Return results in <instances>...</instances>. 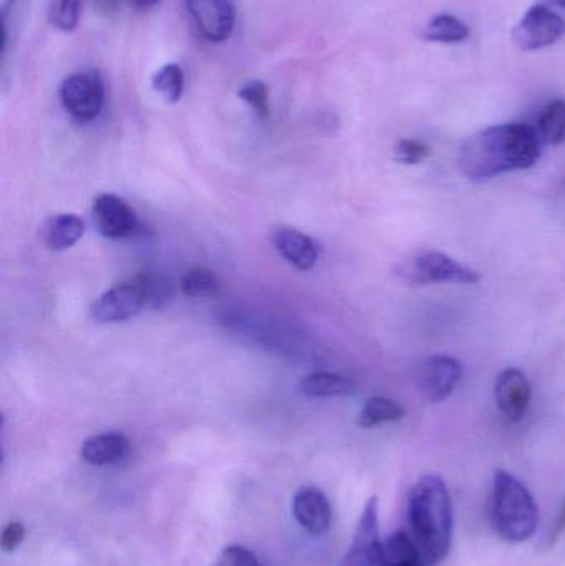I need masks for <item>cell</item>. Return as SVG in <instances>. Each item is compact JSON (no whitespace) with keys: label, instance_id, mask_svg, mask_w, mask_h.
I'll return each mask as SVG.
<instances>
[{"label":"cell","instance_id":"10","mask_svg":"<svg viewBox=\"0 0 565 566\" xmlns=\"http://www.w3.org/2000/svg\"><path fill=\"white\" fill-rule=\"evenodd\" d=\"M186 9L209 42H224L234 30L236 10L231 0H186Z\"/></svg>","mask_w":565,"mask_h":566},{"label":"cell","instance_id":"27","mask_svg":"<svg viewBox=\"0 0 565 566\" xmlns=\"http://www.w3.org/2000/svg\"><path fill=\"white\" fill-rule=\"evenodd\" d=\"M212 566H262L251 551L241 545H229Z\"/></svg>","mask_w":565,"mask_h":566},{"label":"cell","instance_id":"20","mask_svg":"<svg viewBox=\"0 0 565 566\" xmlns=\"http://www.w3.org/2000/svg\"><path fill=\"white\" fill-rule=\"evenodd\" d=\"M425 40L437 43H460L470 36V27L450 13H440L427 23Z\"/></svg>","mask_w":565,"mask_h":566},{"label":"cell","instance_id":"18","mask_svg":"<svg viewBox=\"0 0 565 566\" xmlns=\"http://www.w3.org/2000/svg\"><path fill=\"white\" fill-rule=\"evenodd\" d=\"M385 566H427L420 548L407 532H395L384 541Z\"/></svg>","mask_w":565,"mask_h":566},{"label":"cell","instance_id":"6","mask_svg":"<svg viewBox=\"0 0 565 566\" xmlns=\"http://www.w3.org/2000/svg\"><path fill=\"white\" fill-rule=\"evenodd\" d=\"M63 109L75 122L90 123L102 113L105 103V83L95 70L76 72L63 80L59 90Z\"/></svg>","mask_w":565,"mask_h":566},{"label":"cell","instance_id":"30","mask_svg":"<svg viewBox=\"0 0 565 566\" xmlns=\"http://www.w3.org/2000/svg\"><path fill=\"white\" fill-rule=\"evenodd\" d=\"M133 2H135V6L139 7V9H151L159 0H133Z\"/></svg>","mask_w":565,"mask_h":566},{"label":"cell","instance_id":"26","mask_svg":"<svg viewBox=\"0 0 565 566\" xmlns=\"http://www.w3.org/2000/svg\"><path fill=\"white\" fill-rule=\"evenodd\" d=\"M431 155L430 146L420 139H400L395 145V159L400 165L415 166L423 163Z\"/></svg>","mask_w":565,"mask_h":566},{"label":"cell","instance_id":"14","mask_svg":"<svg viewBox=\"0 0 565 566\" xmlns=\"http://www.w3.org/2000/svg\"><path fill=\"white\" fill-rule=\"evenodd\" d=\"M272 245L284 261L299 271H311L318 259L317 244L297 229L278 228L272 231Z\"/></svg>","mask_w":565,"mask_h":566},{"label":"cell","instance_id":"12","mask_svg":"<svg viewBox=\"0 0 565 566\" xmlns=\"http://www.w3.org/2000/svg\"><path fill=\"white\" fill-rule=\"evenodd\" d=\"M494 396L506 419L517 422L530 409L533 386L521 369L506 368L498 375Z\"/></svg>","mask_w":565,"mask_h":566},{"label":"cell","instance_id":"21","mask_svg":"<svg viewBox=\"0 0 565 566\" xmlns=\"http://www.w3.org/2000/svg\"><path fill=\"white\" fill-rule=\"evenodd\" d=\"M537 133L541 142L546 145H561L565 139V102L564 99H554L547 103L546 108L541 113L537 122Z\"/></svg>","mask_w":565,"mask_h":566},{"label":"cell","instance_id":"24","mask_svg":"<svg viewBox=\"0 0 565 566\" xmlns=\"http://www.w3.org/2000/svg\"><path fill=\"white\" fill-rule=\"evenodd\" d=\"M82 17V0H50L49 20L62 32H73Z\"/></svg>","mask_w":565,"mask_h":566},{"label":"cell","instance_id":"19","mask_svg":"<svg viewBox=\"0 0 565 566\" xmlns=\"http://www.w3.org/2000/svg\"><path fill=\"white\" fill-rule=\"evenodd\" d=\"M404 406L398 405L397 401L384 396H375L368 399L358 415V426L364 429L377 428V426L387 424V422L401 421L405 418Z\"/></svg>","mask_w":565,"mask_h":566},{"label":"cell","instance_id":"2","mask_svg":"<svg viewBox=\"0 0 565 566\" xmlns=\"http://www.w3.org/2000/svg\"><path fill=\"white\" fill-rule=\"evenodd\" d=\"M408 521L414 541L428 565L441 564L453 544V502L447 482L423 475L408 494Z\"/></svg>","mask_w":565,"mask_h":566},{"label":"cell","instance_id":"9","mask_svg":"<svg viewBox=\"0 0 565 566\" xmlns=\"http://www.w3.org/2000/svg\"><path fill=\"white\" fill-rule=\"evenodd\" d=\"M463 368L453 356L431 355L421 359L417 368V386L428 402H441L453 395L460 385Z\"/></svg>","mask_w":565,"mask_h":566},{"label":"cell","instance_id":"16","mask_svg":"<svg viewBox=\"0 0 565 566\" xmlns=\"http://www.w3.org/2000/svg\"><path fill=\"white\" fill-rule=\"evenodd\" d=\"M129 441L122 432H103L86 439L82 446V458L88 464L113 465L122 462L128 455Z\"/></svg>","mask_w":565,"mask_h":566},{"label":"cell","instance_id":"28","mask_svg":"<svg viewBox=\"0 0 565 566\" xmlns=\"http://www.w3.org/2000/svg\"><path fill=\"white\" fill-rule=\"evenodd\" d=\"M23 538H25V527L20 522H10L0 535V547L6 554H12L13 551L20 547Z\"/></svg>","mask_w":565,"mask_h":566},{"label":"cell","instance_id":"3","mask_svg":"<svg viewBox=\"0 0 565 566\" xmlns=\"http://www.w3.org/2000/svg\"><path fill=\"white\" fill-rule=\"evenodd\" d=\"M491 522L508 544H523L533 538L540 525V509L523 482L510 472L496 471L491 492Z\"/></svg>","mask_w":565,"mask_h":566},{"label":"cell","instance_id":"11","mask_svg":"<svg viewBox=\"0 0 565 566\" xmlns=\"http://www.w3.org/2000/svg\"><path fill=\"white\" fill-rule=\"evenodd\" d=\"M92 216L93 224L103 238H128L138 226L135 211L118 196L100 195L93 202Z\"/></svg>","mask_w":565,"mask_h":566},{"label":"cell","instance_id":"5","mask_svg":"<svg viewBox=\"0 0 565 566\" xmlns=\"http://www.w3.org/2000/svg\"><path fill=\"white\" fill-rule=\"evenodd\" d=\"M153 296V277L146 272L106 290L92 305V316L100 323L125 322L138 315Z\"/></svg>","mask_w":565,"mask_h":566},{"label":"cell","instance_id":"1","mask_svg":"<svg viewBox=\"0 0 565 566\" xmlns=\"http://www.w3.org/2000/svg\"><path fill=\"white\" fill-rule=\"evenodd\" d=\"M540 158L537 129L526 123H506L470 136L458 153V166L471 181H488L533 168Z\"/></svg>","mask_w":565,"mask_h":566},{"label":"cell","instance_id":"17","mask_svg":"<svg viewBox=\"0 0 565 566\" xmlns=\"http://www.w3.org/2000/svg\"><path fill=\"white\" fill-rule=\"evenodd\" d=\"M357 389L354 379L337 373H312L301 381V392L307 398H337Z\"/></svg>","mask_w":565,"mask_h":566},{"label":"cell","instance_id":"15","mask_svg":"<svg viewBox=\"0 0 565 566\" xmlns=\"http://www.w3.org/2000/svg\"><path fill=\"white\" fill-rule=\"evenodd\" d=\"M86 224L76 214H56L40 226V239L50 251H66L85 234Z\"/></svg>","mask_w":565,"mask_h":566},{"label":"cell","instance_id":"7","mask_svg":"<svg viewBox=\"0 0 565 566\" xmlns=\"http://www.w3.org/2000/svg\"><path fill=\"white\" fill-rule=\"evenodd\" d=\"M565 33V20L546 6H533L514 27L513 42L524 52L546 49L559 42Z\"/></svg>","mask_w":565,"mask_h":566},{"label":"cell","instance_id":"25","mask_svg":"<svg viewBox=\"0 0 565 566\" xmlns=\"http://www.w3.org/2000/svg\"><path fill=\"white\" fill-rule=\"evenodd\" d=\"M239 98L248 103L261 119L269 118V86L261 80H252L239 90Z\"/></svg>","mask_w":565,"mask_h":566},{"label":"cell","instance_id":"4","mask_svg":"<svg viewBox=\"0 0 565 566\" xmlns=\"http://www.w3.org/2000/svg\"><path fill=\"white\" fill-rule=\"evenodd\" d=\"M395 274L410 285H435V283H461L473 285L481 275L474 269L454 261L450 255L431 249H418L405 255L397 265Z\"/></svg>","mask_w":565,"mask_h":566},{"label":"cell","instance_id":"22","mask_svg":"<svg viewBox=\"0 0 565 566\" xmlns=\"http://www.w3.org/2000/svg\"><path fill=\"white\" fill-rule=\"evenodd\" d=\"M151 85L166 103L175 105L181 99L182 92H185V73L176 63H166L153 75Z\"/></svg>","mask_w":565,"mask_h":566},{"label":"cell","instance_id":"13","mask_svg":"<svg viewBox=\"0 0 565 566\" xmlns=\"http://www.w3.org/2000/svg\"><path fill=\"white\" fill-rule=\"evenodd\" d=\"M292 512H294L295 521L301 524V527L314 537H322L331 528V504H328V499L325 497L324 492L318 491V489H301L292 501Z\"/></svg>","mask_w":565,"mask_h":566},{"label":"cell","instance_id":"8","mask_svg":"<svg viewBox=\"0 0 565 566\" xmlns=\"http://www.w3.org/2000/svg\"><path fill=\"white\" fill-rule=\"evenodd\" d=\"M342 566H385L377 497L368 499Z\"/></svg>","mask_w":565,"mask_h":566},{"label":"cell","instance_id":"29","mask_svg":"<svg viewBox=\"0 0 565 566\" xmlns=\"http://www.w3.org/2000/svg\"><path fill=\"white\" fill-rule=\"evenodd\" d=\"M565 532V501L563 507H561L559 514H557L556 524H554L553 534H551V541H559L561 535Z\"/></svg>","mask_w":565,"mask_h":566},{"label":"cell","instance_id":"31","mask_svg":"<svg viewBox=\"0 0 565 566\" xmlns=\"http://www.w3.org/2000/svg\"><path fill=\"white\" fill-rule=\"evenodd\" d=\"M546 2L554 3V6L563 7V9H565V0H546Z\"/></svg>","mask_w":565,"mask_h":566},{"label":"cell","instance_id":"23","mask_svg":"<svg viewBox=\"0 0 565 566\" xmlns=\"http://www.w3.org/2000/svg\"><path fill=\"white\" fill-rule=\"evenodd\" d=\"M181 290L191 298H209L221 292V282L209 269H192L182 275Z\"/></svg>","mask_w":565,"mask_h":566}]
</instances>
